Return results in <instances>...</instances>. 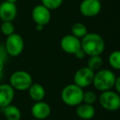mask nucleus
<instances>
[{
    "label": "nucleus",
    "instance_id": "obj_8",
    "mask_svg": "<svg viewBox=\"0 0 120 120\" xmlns=\"http://www.w3.org/2000/svg\"><path fill=\"white\" fill-rule=\"evenodd\" d=\"M32 19L36 25L46 26L51 21V10L43 4L36 5L31 12Z\"/></svg>",
    "mask_w": 120,
    "mask_h": 120
},
{
    "label": "nucleus",
    "instance_id": "obj_6",
    "mask_svg": "<svg viewBox=\"0 0 120 120\" xmlns=\"http://www.w3.org/2000/svg\"><path fill=\"white\" fill-rule=\"evenodd\" d=\"M25 42L22 36L17 33H13L7 36L5 42V49L10 56L17 57L21 54L24 50Z\"/></svg>",
    "mask_w": 120,
    "mask_h": 120
},
{
    "label": "nucleus",
    "instance_id": "obj_22",
    "mask_svg": "<svg viewBox=\"0 0 120 120\" xmlns=\"http://www.w3.org/2000/svg\"><path fill=\"white\" fill-rule=\"evenodd\" d=\"M63 0H42V4L49 10L57 9L61 6Z\"/></svg>",
    "mask_w": 120,
    "mask_h": 120
},
{
    "label": "nucleus",
    "instance_id": "obj_20",
    "mask_svg": "<svg viewBox=\"0 0 120 120\" xmlns=\"http://www.w3.org/2000/svg\"><path fill=\"white\" fill-rule=\"evenodd\" d=\"M0 30L3 35L8 36L15 33V26L12 21H3L0 26Z\"/></svg>",
    "mask_w": 120,
    "mask_h": 120
},
{
    "label": "nucleus",
    "instance_id": "obj_15",
    "mask_svg": "<svg viewBox=\"0 0 120 120\" xmlns=\"http://www.w3.org/2000/svg\"><path fill=\"white\" fill-rule=\"evenodd\" d=\"M28 91L30 97L35 102L43 100L46 95V91L44 87L41 84L36 82H33L31 84L30 88L28 89Z\"/></svg>",
    "mask_w": 120,
    "mask_h": 120
},
{
    "label": "nucleus",
    "instance_id": "obj_7",
    "mask_svg": "<svg viewBox=\"0 0 120 120\" xmlns=\"http://www.w3.org/2000/svg\"><path fill=\"white\" fill-rule=\"evenodd\" d=\"M95 72L87 67L78 69L74 75V83L81 88H85L92 84Z\"/></svg>",
    "mask_w": 120,
    "mask_h": 120
},
{
    "label": "nucleus",
    "instance_id": "obj_26",
    "mask_svg": "<svg viewBox=\"0 0 120 120\" xmlns=\"http://www.w3.org/2000/svg\"><path fill=\"white\" fill-rule=\"evenodd\" d=\"M35 26H36V30H38V31H40V30H43V27H44V26H41V25H36Z\"/></svg>",
    "mask_w": 120,
    "mask_h": 120
},
{
    "label": "nucleus",
    "instance_id": "obj_5",
    "mask_svg": "<svg viewBox=\"0 0 120 120\" xmlns=\"http://www.w3.org/2000/svg\"><path fill=\"white\" fill-rule=\"evenodd\" d=\"M99 103L101 106L108 111H116L120 109V95L112 90L102 91L100 95Z\"/></svg>",
    "mask_w": 120,
    "mask_h": 120
},
{
    "label": "nucleus",
    "instance_id": "obj_28",
    "mask_svg": "<svg viewBox=\"0 0 120 120\" xmlns=\"http://www.w3.org/2000/svg\"><path fill=\"white\" fill-rule=\"evenodd\" d=\"M99 1H101H101H102V0H99Z\"/></svg>",
    "mask_w": 120,
    "mask_h": 120
},
{
    "label": "nucleus",
    "instance_id": "obj_14",
    "mask_svg": "<svg viewBox=\"0 0 120 120\" xmlns=\"http://www.w3.org/2000/svg\"><path fill=\"white\" fill-rule=\"evenodd\" d=\"M96 110L92 104L82 102L76 106V114L78 117L83 120L92 119L95 116Z\"/></svg>",
    "mask_w": 120,
    "mask_h": 120
},
{
    "label": "nucleus",
    "instance_id": "obj_9",
    "mask_svg": "<svg viewBox=\"0 0 120 120\" xmlns=\"http://www.w3.org/2000/svg\"><path fill=\"white\" fill-rule=\"evenodd\" d=\"M101 8V2L99 0H82L79 5V11L82 16L93 17L99 14Z\"/></svg>",
    "mask_w": 120,
    "mask_h": 120
},
{
    "label": "nucleus",
    "instance_id": "obj_1",
    "mask_svg": "<svg viewBox=\"0 0 120 120\" xmlns=\"http://www.w3.org/2000/svg\"><path fill=\"white\" fill-rule=\"evenodd\" d=\"M105 40L96 33H87L81 40V48L87 55H101L105 50Z\"/></svg>",
    "mask_w": 120,
    "mask_h": 120
},
{
    "label": "nucleus",
    "instance_id": "obj_24",
    "mask_svg": "<svg viewBox=\"0 0 120 120\" xmlns=\"http://www.w3.org/2000/svg\"><path fill=\"white\" fill-rule=\"evenodd\" d=\"M114 88L115 89L116 92H117L118 94H119V95H120V77H116L115 82H114Z\"/></svg>",
    "mask_w": 120,
    "mask_h": 120
},
{
    "label": "nucleus",
    "instance_id": "obj_16",
    "mask_svg": "<svg viewBox=\"0 0 120 120\" xmlns=\"http://www.w3.org/2000/svg\"><path fill=\"white\" fill-rule=\"evenodd\" d=\"M3 113L7 120H21V109L16 105L9 104L3 108Z\"/></svg>",
    "mask_w": 120,
    "mask_h": 120
},
{
    "label": "nucleus",
    "instance_id": "obj_27",
    "mask_svg": "<svg viewBox=\"0 0 120 120\" xmlns=\"http://www.w3.org/2000/svg\"><path fill=\"white\" fill-rule=\"evenodd\" d=\"M4 1L9 2V3H16V2L17 1V0H4Z\"/></svg>",
    "mask_w": 120,
    "mask_h": 120
},
{
    "label": "nucleus",
    "instance_id": "obj_12",
    "mask_svg": "<svg viewBox=\"0 0 120 120\" xmlns=\"http://www.w3.org/2000/svg\"><path fill=\"white\" fill-rule=\"evenodd\" d=\"M30 112H31L32 116L34 119L38 120H43L50 116L52 109H51V106L48 103L41 100L35 102L32 105Z\"/></svg>",
    "mask_w": 120,
    "mask_h": 120
},
{
    "label": "nucleus",
    "instance_id": "obj_11",
    "mask_svg": "<svg viewBox=\"0 0 120 120\" xmlns=\"http://www.w3.org/2000/svg\"><path fill=\"white\" fill-rule=\"evenodd\" d=\"M17 15L16 3L4 1L0 3V19L3 21H13Z\"/></svg>",
    "mask_w": 120,
    "mask_h": 120
},
{
    "label": "nucleus",
    "instance_id": "obj_2",
    "mask_svg": "<svg viewBox=\"0 0 120 120\" xmlns=\"http://www.w3.org/2000/svg\"><path fill=\"white\" fill-rule=\"evenodd\" d=\"M116 77L114 73L109 69H100L95 72L92 84L96 90L105 91L114 88Z\"/></svg>",
    "mask_w": 120,
    "mask_h": 120
},
{
    "label": "nucleus",
    "instance_id": "obj_13",
    "mask_svg": "<svg viewBox=\"0 0 120 120\" xmlns=\"http://www.w3.org/2000/svg\"><path fill=\"white\" fill-rule=\"evenodd\" d=\"M15 97V90L10 84L3 83L0 85V108L6 107L12 103Z\"/></svg>",
    "mask_w": 120,
    "mask_h": 120
},
{
    "label": "nucleus",
    "instance_id": "obj_3",
    "mask_svg": "<svg viewBox=\"0 0 120 120\" xmlns=\"http://www.w3.org/2000/svg\"><path fill=\"white\" fill-rule=\"evenodd\" d=\"M83 90L74 83L65 86L61 91V99L69 106H77L82 102Z\"/></svg>",
    "mask_w": 120,
    "mask_h": 120
},
{
    "label": "nucleus",
    "instance_id": "obj_17",
    "mask_svg": "<svg viewBox=\"0 0 120 120\" xmlns=\"http://www.w3.org/2000/svg\"><path fill=\"white\" fill-rule=\"evenodd\" d=\"M103 59L101 55H92V56H89L87 67L93 72H97L98 70L101 69Z\"/></svg>",
    "mask_w": 120,
    "mask_h": 120
},
{
    "label": "nucleus",
    "instance_id": "obj_4",
    "mask_svg": "<svg viewBox=\"0 0 120 120\" xmlns=\"http://www.w3.org/2000/svg\"><path fill=\"white\" fill-rule=\"evenodd\" d=\"M9 84L15 91H28L33 83L32 76L24 70H18L14 72L9 78Z\"/></svg>",
    "mask_w": 120,
    "mask_h": 120
},
{
    "label": "nucleus",
    "instance_id": "obj_25",
    "mask_svg": "<svg viewBox=\"0 0 120 120\" xmlns=\"http://www.w3.org/2000/svg\"><path fill=\"white\" fill-rule=\"evenodd\" d=\"M3 68H4V62L0 58V73L3 71Z\"/></svg>",
    "mask_w": 120,
    "mask_h": 120
},
{
    "label": "nucleus",
    "instance_id": "obj_18",
    "mask_svg": "<svg viewBox=\"0 0 120 120\" xmlns=\"http://www.w3.org/2000/svg\"><path fill=\"white\" fill-rule=\"evenodd\" d=\"M72 35L79 39H82L87 34V29L84 24L81 22L74 23L71 27Z\"/></svg>",
    "mask_w": 120,
    "mask_h": 120
},
{
    "label": "nucleus",
    "instance_id": "obj_23",
    "mask_svg": "<svg viewBox=\"0 0 120 120\" xmlns=\"http://www.w3.org/2000/svg\"><path fill=\"white\" fill-rule=\"evenodd\" d=\"M74 55L77 58H79V59H82V58H83L84 57H85L87 54H86V53L83 51V50H82V49L81 48V49H79V50H78V51L76 52V53L74 54Z\"/></svg>",
    "mask_w": 120,
    "mask_h": 120
},
{
    "label": "nucleus",
    "instance_id": "obj_21",
    "mask_svg": "<svg viewBox=\"0 0 120 120\" xmlns=\"http://www.w3.org/2000/svg\"><path fill=\"white\" fill-rule=\"evenodd\" d=\"M97 99V95L94 91H87L83 92V97H82V102L86 104H93Z\"/></svg>",
    "mask_w": 120,
    "mask_h": 120
},
{
    "label": "nucleus",
    "instance_id": "obj_10",
    "mask_svg": "<svg viewBox=\"0 0 120 120\" xmlns=\"http://www.w3.org/2000/svg\"><path fill=\"white\" fill-rule=\"evenodd\" d=\"M60 45L62 50L66 54H74L79 49H81V40L72 34L66 35L60 40Z\"/></svg>",
    "mask_w": 120,
    "mask_h": 120
},
{
    "label": "nucleus",
    "instance_id": "obj_19",
    "mask_svg": "<svg viewBox=\"0 0 120 120\" xmlns=\"http://www.w3.org/2000/svg\"><path fill=\"white\" fill-rule=\"evenodd\" d=\"M109 63L114 69L120 70V50H115L109 54Z\"/></svg>",
    "mask_w": 120,
    "mask_h": 120
}]
</instances>
